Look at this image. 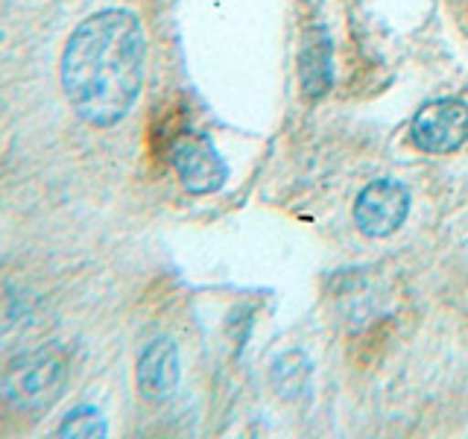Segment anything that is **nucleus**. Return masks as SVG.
<instances>
[{
    "instance_id": "nucleus-2",
    "label": "nucleus",
    "mask_w": 468,
    "mask_h": 439,
    "mask_svg": "<svg viewBox=\"0 0 468 439\" xmlns=\"http://www.w3.org/2000/svg\"><path fill=\"white\" fill-rule=\"evenodd\" d=\"M70 366L58 346H41L12 358L0 372V407L12 416L38 419L62 399Z\"/></svg>"
},
{
    "instance_id": "nucleus-8",
    "label": "nucleus",
    "mask_w": 468,
    "mask_h": 439,
    "mask_svg": "<svg viewBox=\"0 0 468 439\" xmlns=\"http://www.w3.org/2000/svg\"><path fill=\"white\" fill-rule=\"evenodd\" d=\"M311 366H307L302 351H290V355H282L275 360V369H272V384L275 390L284 395V399H292L304 390V380Z\"/></svg>"
},
{
    "instance_id": "nucleus-1",
    "label": "nucleus",
    "mask_w": 468,
    "mask_h": 439,
    "mask_svg": "<svg viewBox=\"0 0 468 439\" xmlns=\"http://www.w3.org/2000/svg\"><path fill=\"white\" fill-rule=\"evenodd\" d=\"M146 36L135 12L100 9L73 29L58 77L73 114L88 126H117L141 97Z\"/></svg>"
},
{
    "instance_id": "nucleus-4",
    "label": "nucleus",
    "mask_w": 468,
    "mask_h": 439,
    "mask_svg": "<svg viewBox=\"0 0 468 439\" xmlns=\"http://www.w3.org/2000/svg\"><path fill=\"white\" fill-rule=\"evenodd\" d=\"M413 141L424 153H453L468 141V106L463 100L442 97L428 102L413 117Z\"/></svg>"
},
{
    "instance_id": "nucleus-3",
    "label": "nucleus",
    "mask_w": 468,
    "mask_h": 439,
    "mask_svg": "<svg viewBox=\"0 0 468 439\" xmlns=\"http://www.w3.org/2000/svg\"><path fill=\"white\" fill-rule=\"evenodd\" d=\"M170 165L190 194H214L229 179V165L223 155L199 132H185L170 144Z\"/></svg>"
},
{
    "instance_id": "nucleus-9",
    "label": "nucleus",
    "mask_w": 468,
    "mask_h": 439,
    "mask_svg": "<svg viewBox=\"0 0 468 439\" xmlns=\"http://www.w3.org/2000/svg\"><path fill=\"white\" fill-rule=\"evenodd\" d=\"M58 436H106L109 434V424L102 419V413L91 404H82V407H73L70 413L58 422L56 428Z\"/></svg>"
},
{
    "instance_id": "nucleus-5",
    "label": "nucleus",
    "mask_w": 468,
    "mask_h": 439,
    "mask_svg": "<svg viewBox=\"0 0 468 439\" xmlns=\"http://www.w3.org/2000/svg\"><path fill=\"white\" fill-rule=\"evenodd\" d=\"M410 214V190L395 179H378L363 187L355 202V223L366 238L399 231Z\"/></svg>"
},
{
    "instance_id": "nucleus-6",
    "label": "nucleus",
    "mask_w": 468,
    "mask_h": 439,
    "mask_svg": "<svg viewBox=\"0 0 468 439\" xmlns=\"http://www.w3.org/2000/svg\"><path fill=\"white\" fill-rule=\"evenodd\" d=\"M182 378L179 366V348L167 337H158L141 351L138 358V390L144 399L150 402H165L176 392Z\"/></svg>"
},
{
    "instance_id": "nucleus-7",
    "label": "nucleus",
    "mask_w": 468,
    "mask_h": 439,
    "mask_svg": "<svg viewBox=\"0 0 468 439\" xmlns=\"http://www.w3.org/2000/svg\"><path fill=\"white\" fill-rule=\"evenodd\" d=\"M334 50H331V36L328 29L316 24L307 29V38L302 44L299 56V73L307 97H322L331 88L334 80Z\"/></svg>"
}]
</instances>
